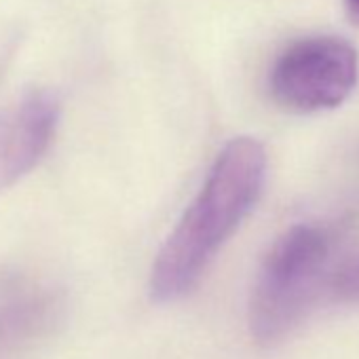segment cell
<instances>
[{"label":"cell","instance_id":"1","mask_svg":"<svg viewBox=\"0 0 359 359\" xmlns=\"http://www.w3.org/2000/svg\"><path fill=\"white\" fill-rule=\"evenodd\" d=\"M266 167V150L258 140L235 137L224 146L152 264L150 292L156 302H173L199 283L220 248L256 208Z\"/></svg>","mask_w":359,"mask_h":359},{"label":"cell","instance_id":"2","mask_svg":"<svg viewBox=\"0 0 359 359\" xmlns=\"http://www.w3.org/2000/svg\"><path fill=\"white\" fill-rule=\"evenodd\" d=\"M332 252V233L313 222L294 224L275 239L260 262L248 309L258 344H279L311 313L327 283Z\"/></svg>","mask_w":359,"mask_h":359},{"label":"cell","instance_id":"3","mask_svg":"<svg viewBox=\"0 0 359 359\" xmlns=\"http://www.w3.org/2000/svg\"><path fill=\"white\" fill-rule=\"evenodd\" d=\"M359 81V53L340 36H306L281 51L269 74L273 100L311 114L344 104Z\"/></svg>","mask_w":359,"mask_h":359},{"label":"cell","instance_id":"4","mask_svg":"<svg viewBox=\"0 0 359 359\" xmlns=\"http://www.w3.org/2000/svg\"><path fill=\"white\" fill-rule=\"evenodd\" d=\"M64 313L62 292L30 273L0 275V359H18L53 332Z\"/></svg>","mask_w":359,"mask_h":359},{"label":"cell","instance_id":"5","mask_svg":"<svg viewBox=\"0 0 359 359\" xmlns=\"http://www.w3.org/2000/svg\"><path fill=\"white\" fill-rule=\"evenodd\" d=\"M60 123L55 93L36 89L0 116V189L13 187L49 150Z\"/></svg>","mask_w":359,"mask_h":359},{"label":"cell","instance_id":"6","mask_svg":"<svg viewBox=\"0 0 359 359\" xmlns=\"http://www.w3.org/2000/svg\"><path fill=\"white\" fill-rule=\"evenodd\" d=\"M330 290L340 300L359 302V260L338 271L336 277L330 281Z\"/></svg>","mask_w":359,"mask_h":359},{"label":"cell","instance_id":"7","mask_svg":"<svg viewBox=\"0 0 359 359\" xmlns=\"http://www.w3.org/2000/svg\"><path fill=\"white\" fill-rule=\"evenodd\" d=\"M344 9L348 20L359 26V0H344Z\"/></svg>","mask_w":359,"mask_h":359}]
</instances>
